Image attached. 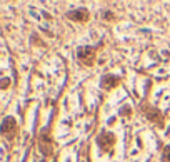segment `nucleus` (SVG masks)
<instances>
[{
    "label": "nucleus",
    "instance_id": "obj_1",
    "mask_svg": "<svg viewBox=\"0 0 170 162\" xmlns=\"http://www.w3.org/2000/svg\"><path fill=\"white\" fill-rule=\"evenodd\" d=\"M79 59L83 62L85 65H92L94 64V59H95V52L92 47H83L79 50Z\"/></svg>",
    "mask_w": 170,
    "mask_h": 162
},
{
    "label": "nucleus",
    "instance_id": "obj_2",
    "mask_svg": "<svg viewBox=\"0 0 170 162\" xmlns=\"http://www.w3.org/2000/svg\"><path fill=\"white\" fill-rule=\"evenodd\" d=\"M38 147H40V150L45 154V156H50L52 152V142L50 139H48V134L44 132L40 137H38Z\"/></svg>",
    "mask_w": 170,
    "mask_h": 162
},
{
    "label": "nucleus",
    "instance_id": "obj_3",
    "mask_svg": "<svg viewBox=\"0 0 170 162\" xmlns=\"http://www.w3.org/2000/svg\"><path fill=\"white\" fill-rule=\"evenodd\" d=\"M113 140H115V139H113L112 134H102V135L98 137V144H100V147L104 150H110Z\"/></svg>",
    "mask_w": 170,
    "mask_h": 162
},
{
    "label": "nucleus",
    "instance_id": "obj_4",
    "mask_svg": "<svg viewBox=\"0 0 170 162\" xmlns=\"http://www.w3.org/2000/svg\"><path fill=\"white\" fill-rule=\"evenodd\" d=\"M69 19H72V20H75V22H85L87 20V12L85 10H77V12H69Z\"/></svg>",
    "mask_w": 170,
    "mask_h": 162
},
{
    "label": "nucleus",
    "instance_id": "obj_5",
    "mask_svg": "<svg viewBox=\"0 0 170 162\" xmlns=\"http://www.w3.org/2000/svg\"><path fill=\"white\" fill-rule=\"evenodd\" d=\"M2 129H3V134H10V132H13V130H15V122H13V119H12V117H7L5 121H3Z\"/></svg>",
    "mask_w": 170,
    "mask_h": 162
},
{
    "label": "nucleus",
    "instance_id": "obj_6",
    "mask_svg": "<svg viewBox=\"0 0 170 162\" xmlns=\"http://www.w3.org/2000/svg\"><path fill=\"white\" fill-rule=\"evenodd\" d=\"M117 82H119V80L117 79H113V77H110V75H107L104 79V87H107V89H110V87H113V85H117Z\"/></svg>",
    "mask_w": 170,
    "mask_h": 162
},
{
    "label": "nucleus",
    "instance_id": "obj_7",
    "mask_svg": "<svg viewBox=\"0 0 170 162\" xmlns=\"http://www.w3.org/2000/svg\"><path fill=\"white\" fill-rule=\"evenodd\" d=\"M164 162H170V146L164 150Z\"/></svg>",
    "mask_w": 170,
    "mask_h": 162
}]
</instances>
